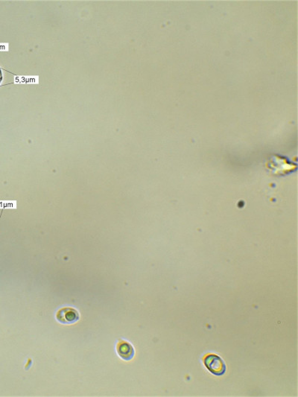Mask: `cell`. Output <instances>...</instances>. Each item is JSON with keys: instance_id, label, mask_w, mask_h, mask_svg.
I'll list each match as a JSON object with an SVG mask.
<instances>
[{"instance_id": "obj_1", "label": "cell", "mask_w": 298, "mask_h": 397, "mask_svg": "<svg viewBox=\"0 0 298 397\" xmlns=\"http://www.w3.org/2000/svg\"><path fill=\"white\" fill-rule=\"evenodd\" d=\"M204 363L207 370L216 376H222L226 372L227 367L225 361L217 355L209 354L206 355L204 358Z\"/></svg>"}, {"instance_id": "obj_2", "label": "cell", "mask_w": 298, "mask_h": 397, "mask_svg": "<svg viewBox=\"0 0 298 397\" xmlns=\"http://www.w3.org/2000/svg\"><path fill=\"white\" fill-rule=\"evenodd\" d=\"M57 320L63 324H72L79 320L80 315L78 311L72 308H63L58 312Z\"/></svg>"}, {"instance_id": "obj_3", "label": "cell", "mask_w": 298, "mask_h": 397, "mask_svg": "<svg viewBox=\"0 0 298 397\" xmlns=\"http://www.w3.org/2000/svg\"><path fill=\"white\" fill-rule=\"evenodd\" d=\"M117 351L119 355L125 361H130L134 356V349L128 342L120 340L117 346Z\"/></svg>"}, {"instance_id": "obj_4", "label": "cell", "mask_w": 298, "mask_h": 397, "mask_svg": "<svg viewBox=\"0 0 298 397\" xmlns=\"http://www.w3.org/2000/svg\"><path fill=\"white\" fill-rule=\"evenodd\" d=\"M2 70L0 69V83L2 82Z\"/></svg>"}]
</instances>
